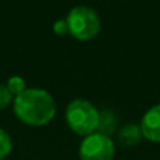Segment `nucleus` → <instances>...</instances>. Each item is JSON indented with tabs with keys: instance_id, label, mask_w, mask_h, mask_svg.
Returning a JSON list of instances; mask_svg holds the SVG:
<instances>
[{
	"instance_id": "f257e3e1",
	"label": "nucleus",
	"mask_w": 160,
	"mask_h": 160,
	"mask_svg": "<svg viewBox=\"0 0 160 160\" xmlns=\"http://www.w3.org/2000/svg\"><path fill=\"white\" fill-rule=\"evenodd\" d=\"M13 110L16 117L28 127L48 125L56 115V102L49 91L41 87H27L14 97Z\"/></svg>"
},
{
	"instance_id": "f03ea898",
	"label": "nucleus",
	"mask_w": 160,
	"mask_h": 160,
	"mask_svg": "<svg viewBox=\"0 0 160 160\" xmlns=\"http://www.w3.org/2000/svg\"><path fill=\"white\" fill-rule=\"evenodd\" d=\"M66 124L75 133L87 136L97 132L98 127V110L88 100L75 98L68 104L65 111Z\"/></svg>"
},
{
	"instance_id": "7ed1b4c3",
	"label": "nucleus",
	"mask_w": 160,
	"mask_h": 160,
	"mask_svg": "<svg viewBox=\"0 0 160 160\" xmlns=\"http://www.w3.org/2000/svg\"><path fill=\"white\" fill-rule=\"evenodd\" d=\"M69 34L79 41H90L101 30V18L94 8L88 6H76L66 16Z\"/></svg>"
},
{
	"instance_id": "20e7f679",
	"label": "nucleus",
	"mask_w": 160,
	"mask_h": 160,
	"mask_svg": "<svg viewBox=\"0 0 160 160\" xmlns=\"http://www.w3.org/2000/svg\"><path fill=\"white\" fill-rule=\"evenodd\" d=\"M114 155H115V143L112 138L100 132L84 136L80 142V160H112Z\"/></svg>"
},
{
	"instance_id": "39448f33",
	"label": "nucleus",
	"mask_w": 160,
	"mask_h": 160,
	"mask_svg": "<svg viewBox=\"0 0 160 160\" xmlns=\"http://www.w3.org/2000/svg\"><path fill=\"white\" fill-rule=\"evenodd\" d=\"M141 131L145 139L160 143V102L152 105L141 119Z\"/></svg>"
},
{
	"instance_id": "423d86ee",
	"label": "nucleus",
	"mask_w": 160,
	"mask_h": 160,
	"mask_svg": "<svg viewBox=\"0 0 160 160\" xmlns=\"http://www.w3.org/2000/svg\"><path fill=\"white\" fill-rule=\"evenodd\" d=\"M118 122H119V118L115 111L111 110V108H104V110L98 111V127H97V132L111 138L117 132V129H118Z\"/></svg>"
},
{
	"instance_id": "0eeeda50",
	"label": "nucleus",
	"mask_w": 160,
	"mask_h": 160,
	"mask_svg": "<svg viewBox=\"0 0 160 160\" xmlns=\"http://www.w3.org/2000/svg\"><path fill=\"white\" fill-rule=\"evenodd\" d=\"M142 139H143V135H142L141 127L135 122L125 124L124 127L118 129V142L122 146L133 148L138 143H141Z\"/></svg>"
},
{
	"instance_id": "6e6552de",
	"label": "nucleus",
	"mask_w": 160,
	"mask_h": 160,
	"mask_svg": "<svg viewBox=\"0 0 160 160\" xmlns=\"http://www.w3.org/2000/svg\"><path fill=\"white\" fill-rule=\"evenodd\" d=\"M6 87L8 88V91L11 93L13 97H17L22 93L24 90H27V84H25V80L21 78V76H10L7 79V83H6Z\"/></svg>"
},
{
	"instance_id": "1a4fd4ad",
	"label": "nucleus",
	"mask_w": 160,
	"mask_h": 160,
	"mask_svg": "<svg viewBox=\"0 0 160 160\" xmlns=\"http://www.w3.org/2000/svg\"><path fill=\"white\" fill-rule=\"evenodd\" d=\"M13 150V141L11 136L0 128V160L6 159Z\"/></svg>"
},
{
	"instance_id": "9d476101",
	"label": "nucleus",
	"mask_w": 160,
	"mask_h": 160,
	"mask_svg": "<svg viewBox=\"0 0 160 160\" xmlns=\"http://www.w3.org/2000/svg\"><path fill=\"white\" fill-rule=\"evenodd\" d=\"M13 100H14V97L11 96V93L6 87V84L0 83V110L7 108L10 104H13Z\"/></svg>"
},
{
	"instance_id": "9b49d317",
	"label": "nucleus",
	"mask_w": 160,
	"mask_h": 160,
	"mask_svg": "<svg viewBox=\"0 0 160 160\" xmlns=\"http://www.w3.org/2000/svg\"><path fill=\"white\" fill-rule=\"evenodd\" d=\"M52 30H53V32H55L56 35H59V37L69 34V27H68V22H66V20L65 18L56 20V21L53 22V25H52Z\"/></svg>"
}]
</instances>
